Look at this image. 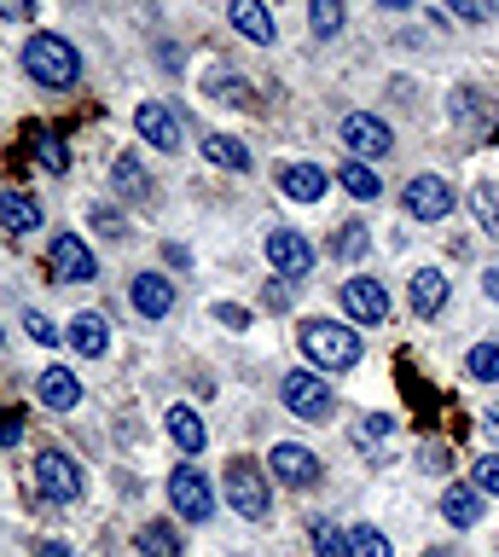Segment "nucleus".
Masks as SVG:
<instances>
[{
	"instance_id": "obj_1",
	"label": "nucleus",
	"mask_w": 499,
	"mask_h": 557,
	"mask_svg": "<svg viewBox=\"0 0 499 557\" xmlns=\"http://www.w3.org/2000/svg\"><path fill=\"white\" fill-rule=\"evenodd\" d=\"M24 70H29V82H41V87H76L82 82V52L64 41V35H47V29H36L24 41Z\"/></svg>"
},
{
	"instance_id": "obj_2",
	"label": "nucleus",
	"mask_w": 499,
	"mask_h": 557,
	"mask_svg": "<svg viewBox=\"0 0 499 557\" xmlns=\"http://www.w3.org/2000/svg\"><path fill=\"white\" fill-rule=\"evenodd\" d=\"M302 355L325 366V372H349V366H360V331L354 325H337V320H302Z\"/></svg>"
},
{
	"instance_id": "obj_3",
	"label": "nucleus",
	"mask_w": 499,
	"mask_h": 557,
	"mask_svg": "<svg viewBox=\"0 0 499 557\" xmlns=\"http://www.w3.org/2000/svg\"><path fill=\"white\" fill-rule=\"evenodd\" d=\"M227 505L245 522H262L273 511V487H267V470L250 465V459H233L227 465Z\"/></svg>"
},
{
	"instance_id": "obj_4",
	"label": "nucleus",
	"mask_w": 499,
	"mask_h": 557,
	"mask_svg": "<svg viewBox=\"0 0 499 557\" xmlns=\"http://www.w3.org/2000/svg\"><path fill=\"white\" fill-rule=\"evenodd\" d=\"M36 487H41V499H53V505H76L88 482H82V465L71 459V453L47 447L36 459Z\"/></svg>"
},
{
	"instance_id": "obj_5",
	"label": "nucleus",
	"mask_w": 499,
	"mask_h": 557,
	"mask_svg": "<svg viewBox=\"0 0 499 557\" xmlns=\"http://www.w3.org/2000/svg\"><path fill=\"white\" fill-rule=\"evenodd\" d=\"M279 400L297 418H308V424H332V412H337V400H332V389L314 377V372H285V383H279Z\"/></svg>"
},
{
	"instance_id": "obj_6",
	"label": "nucleus",
	"mask_w": 499,
	"mask_h": 557,
	"mask_svg": "<svg viewBox=\"0 0 499 557\" xmlns=\"http://www.w3.org/2000/svg\"><path fill=\"white\" fill-rule=\"evenodd\" d=\"M169 505H175L186 522H210V511H215L210 476H203L198 465H175V476H169Z\"/></svg>"
},
{
	"instance_id": "obj_7",
	"label": "nucleus",
	"mask_w": 499,
	"mask_h": 557,
	"mask_svg": "<svg viewBox=\"0 0 499 557\" xmlns=\"http://www.w3.org/2000/svg\"><path fill=\"white\" fill-rule=\"evenodd\" d=\"M389 146H395L389 122H377V116H366V111L342 116V151H349L354 163H372V157H389Z\"/></svg>"
},
{
	"instance_id": "obj_8",
	"label": "nucleus",
	"mask_w": 499,
	"mask_h": 557,
	"mask_svg": "<svg viewBox=\"0 0 499 557\" xmlns=\"http://www.w3.org/2000/svg\"><path fill=\"white\" fill-rule=\"evenodd\" d=\"M342 313H349L354 325H384L389 320V290L377 285V278H342Z\"/></svg>"
},
{
	"instance_id": "obj_9",
	"label": "nucleus",
	"mask_w": 499,
	"mask_h": 557,
	"mask_svg": "<svg viewBox=\"0 0 499 557\" xmlns=\"http://www.w3.org/2000/svg\"><path fill=\"white\" fill-rule=\"evenodd\" d=\"M407 215L412 221H447L453 215V186L441 181V174H419V181H407Z\"/></svg>"
},
{
	"instance_id": "obj_10",
	"label": "nucleus",
	"mask_w": 499,
	"mask_h": 557,
	"mask_svg": "<svg viewBox=\"0 0 499 557\" xmlns=\"http://www.w3.org/2000/svg\"><path fill=\"white\" fill-rule=\"evenodd\" d=\"M267 261L285 278H297V285H302V278L314 273V244H308L302 233H290V226H273V233H267Z\"/></svg>"
},
{
	"instance_id": "obj_11",
	"label": "nucleus",
	"mask_w": 499,
	"mask_h": 557,
	"mask_svg": "<svg viewBox=\"0 0 499 557\" xmlns=\"http://www.w3.org/2000/svg\"><path fill=\"white\" fill-rule=\"evenodd\" d=\"M273 482H285V487H314L320 482V459H314V447H297V442H279L273 447Z\"/></svg>"
},
{
	"instance_id": "obj_12",
	"label": "nucleus",
	"mask_w": 499,
	"mask_h": 557,
	"mask_svg": "<svg viewBox=\"0 0 499 557\" xmlns=\"http://www.w3.org/2000/svg\"><path fill=\"white\" fill-rule=\"evenodd\" d=\"M134 128H140L146 146H158V151H180V116L169 111L163 99H146L140 111H134Z\"/></svg>"
},
{
	"instance_id": "obj_13",
	"label": "nucleus",
	"mask_w": 499,
	"mask_h": 557,
	"mask_svg": "<svg viewBox=\"0 0 499 557\" xmlns=\"http://www.w3.org/2000/svg\"><path fill=\"white\" fill-rule=\"evenodd\" d=\"M53 268L71 278V285H88V278L99 273V261H93V250H88L76 233H59V238H53Z\"/></svg>"
},
{
	"instance_id": "obj_14",
	"label": "nucleus",
	"mask_w": 499,
	"mask_h": 557,
	"mask_svg": "<svg viewBox=\"0 0 499 557\" xmlns=\"http://www.w3.org/2000/svg\"><path fill=\"white\" fill-rule=\"evenodd\" d=\"M325 186H332V181H325L320 163H285L279 169V191H285L290 203H320Z\"/></svg>"
},
{
	"instance_id": "obj_15",
	"label": "nucleus",
	"mask_w": 499,
	"mask_h": 557,
	"mask_svg": "<svg viewBox=\"0 0 499 557\" xmlns=\"http://www.w3.org/2000/svg\"><path fill=\"white\" fill-rule=\"evenodd\" d=\"M227 17L250 47H273V12L262 7V0H227Z\"/></svg>"
},
{
	"instance_id": "obj_16",
	"label": "nucleus",
	"mask_w": 499,
	"mask_h": 557,
	"mask_svg": "<svg viewBox=\"0 0 499 557\" xmlns=\"http://www.w3.org/2000/svg\"><path fill=\"white\" fill-rule=\"evenodd\" d=\"M447 273L441 268H419L412 273V313H419V320H436V313L447 308Z\"/></svg>"
},
{
	"instance_id": "obj_17",
	"label": "nucleus",
	"mask_w": 499,
	"mask_h": 557,
	"mask_svg": "<svg viewBox=\"0 0 499 557\" xmlns=\"http://www.w3.org/2000/svg\"><path fill=\"white\" fill-rule=\"evenodd\" d=\"M111 191L123 203H151V181H146V169H140V157H134V151H123L111 163Z\"/></svg>"
},
{
	"instance_id": "obj_18",
	"label": "nucleus",
	"mask_w": 499,
	"mask_h": 557,
	"mask_svg": "<svg viewBox=\"0 0 499 557\" xmlns=\"http://www.w3.org/2000/svg\"><path fill=\"white\" fill-rule=\"evenodd\" d=\"M134 308H140L146 313V320H163V313L169 308H175V285H169V278L163 273H140V278H134Z\"/></svg>"
},
{
	"instance_id": "obj_19",
	"label": "nucleus",
	"mask_w": 499,
	"mask_h": 557,
	"mask_svg": "<svg viewBox=\"0 0 499 557\" xmlns=\"http://www.w3.org/2000/svg\"><path fill=\"white\" fill-rule=\"evenodd\" d=\"M36 389H41V400H47L53 412H71L76 400H82V377L64 372V366H47V372L36 377Z\"/></svg>"
},
{
	"instance_id": "obj_20",
	"label": "nucleus",
	"mask_w": 499,
	"mask_h": 557,
	"mask_svg": "<svg viewBox=\"0 0 499 557\" xmlns=\"http://www.w3.org/2000/svg\"><path fill=\"white\" fill-rule=\"evenodd\" d=\"M71 343H76V355L99 360L111 348V320H105V313H76V320H71Z\"/></svg>"
},
{
	"instance_id": "obj_21",
	"label": "nucleus",
	"mask_w": 499,
	"mask_h": 557,
	"mask_svg": "<svg viewBox=\"0 0 499 557\" xmlns=\"http://www.w3.org/2000/svg\"><path fill=\"white\" fill-rule=\"evenodd\" d=\"M0 226H7V233H36L41 226V203L36 198H24V191H0Z\"/></svg>"
},
{
	"instance_id": "obj_22",
	"label": "nucleus",
	"mask_w": 499,
	"mask_h": 557,
	"mask_svg": "<svg viewBox=\"0 0 499 557\" xmlns=\"http://www.w3.org/2000/svg\"><path fill=\"white\" fill-rule=\"evenodd\" d=\"M163 424H169V435H175V447H186V453H203V442H210V430H203V418L192 407H169Z\"/></svg>"
},
{
	"instance_id": "obj_23",
	"label": "nucleus",
	"mask_w": 499,
	"mask_h": 557,
	"mask_svg": "<svg viewBox=\"0 0 499 557\" xmlns=\"http://www.w3.org/2000/svg\"><path fill=\"white\" fill-rule=\"evenodd\" d=\"M441 517H447V522H453V529H471V522L482 517V494H476V487H471V482H459V487H447V494H441Z\"/></svg>"
},
{
	"instance_id": "obj_24",
	"label": "nucleus",
	"mask_w": 499,
	"mask_h": 557,
	"mask_svg": "<svg viewBox=\"0 0 499 557\" xmlns=\"http://www.w3.org/2000/svg\"><path fill=\"white\" fill-rule=\"evenodd\" d=\"M203 157H210L215 169H238V174L250 169V146L233 134H203Z\"/></svg>"
},
{
	"instance_id": "obj_25",
	"label": "nucleus",
	"mask_w": 499,
	"mask_h": 557,
	"mask_svg": "<svg viewBox=\"0 0 499 557\" xmlns=\"http://www.w3.org/2000/svg\"><path fill=\"white\" fill-rule=\"evenodd\" d=\"M384 442H395V418H384V412H366L354 424V447L366 453V459H377L384 453Z\"/></svg>"
},
{
	"instance_id": "obj_26",
	"label": "nucleus",
	"mask_w": 499,
	"mask_h": 557,
	"mask_svg": "<svg viewBox=\"0 0 499 557\" xmlns=\"http://www.w3.org/2000/svg\"><path fill=\"white\" fill-rule=\"evenodd\" d=\"M471 215L488 238H499V181H476L471 186Z\"/></svg>"
},
{
	"instance_id": "obj_27",
	"label": "nucleus",
	"mask_w": 499,
	"mask_h": 557,
	"mask_svg": "<svg viewBox=\"0 0 499 557\" xmlns=\"http://www.w3.org/2000/svg\"><path fill=\"white\" fill-rule=\"evenodd\" d=\"M366 244H372V238H366V221H342L325 250H332L337 261H360V256H366Z\"/></svg>"
},
{
	"instance_id": "obj_28",
	"label": "nucleus",
	"mask_w": 499,
	"mask_h": 557,
	"mask_svg": "<svg viewBox=\"0 0 499 557\" xmlns=\"http://www.w3.org/2000/svg\"><path fill=\"white\" fill-rule=\"evenodd\" d=\"M140 552L146 557H180V529H175V522H146V529H140Z\"/></svg>"
},
{
	"instance_id": "obj_29",
	"label": "nucleus",
	"mask_w": 499,
	"mask_h": 557,
	"mask_svg": "<svg viewBox=\"0 0 499 557\" xmlns=\"http://www.w3.org/2000/svg\"><path fill=\"white\" fill-rule=\"evenodd\" d=\"M29 139H36V157H41V169H47V174H71V146H64L53 128H36Z\"/></svg>"
},
{
	"instance_id": "obj_30",
	"label": "nucleus",
	"mask_w": 499,
	"mask_h": 557,
	"mask_svg": "<svg viewBox=\"0 0 499 557\" xmlns=\"http://www.w3.org/2000/svg\"><path fill=\"white\" fill-rule=\"evenodd\" d=\"M308 29H314L320 41L342 35V0H308Z\"/></svg>"
},
{
	"instance_id": "obj_31",
	"label": "nucleus",
	"mask_w": 499,
	"mask_h": 557,
	"mask_svg": "<svg viewBox=\"0 0 499 557\" xmlns=\"http://www.w3.org/2000/svg\"><path fill=\"white\" fill-rule=\"evenodd\" d=\"M349 557H395L389 534L372 529V522H360V529H349Z\"/></svg>"
},
{
	"instance_id": "obj_32",
	"label": "nucleus",
	"mask_w": 499,
	"mask_h": 557,
	"mask_svg": "<svg viewBox=\"0 0 499 557\" xmlns=\"http://www.w3.org/2000/svg\"><path fill=\"white\" fill-rule=\"evenodd\" d=\"M308 534H314V552L320 557H349V534H342L332 517H314V522H308Z\"/></svg>"
},
{
	"instance_id": "obj_33",
	"label": "nucleus",
	"mask_w": 499,
	"mask_h": 557,
	"mask_svg": "<svg viewBox=\"0 0 499 557\" xmlns=\"http://www.w3.org/2000/svg\"><path fill=\"white\" fill-rule=\"evenodd\" d=\"M342 191H349V198H360V203H372L377 191H384V181H377L366 163H342Z\"/></svg>"
},
{
	"instance_id": "obj_34",
	"label": "nucleus",
	"mask_w": 499,
	"mask_h": 557,
	"mask_svg": "<svg viewBox=\"0 0 499 557\" xmlns=\"http://www.w3.org/2000/svg\"><path fill=\"white\" fill-rule=\"evenodd\" d=\"M464 372L476 383H499V343H476L471 355H464Z\"/></svg>"
},
{
	"instance_id": "obj_35",
	"label": "nucleus",
	"mask_w": 499,
	"mask_h": 557,
	"mask_svg": "<svg viewBox=\"0 0 499 557\" xmlns=\"http://www.w3.org/2000/svg\"><path fill=\"white\" fill-rule=\"evenodd\" d=\"M210 94H215L221 104H250V82H238V76H215V82H210Z\"/></svg>"
},
{
	"instance_id": "obj_36",
	"label": "nucleus",
	"mask_w": 499,
	"mask_h": 557,
	"mask_svg": "<svg viewBox=\"0 0 499 557\" xmlns=\"http://www.w3.org/2000/svg\"><path fill=\"white\" fill-rule=\"evenodd\" d=\"M447 12L459 17V24H488V12H494V0H447Z\"/></svg>"
},
{
	"instance_id": "obj_37",
	"label": "nucleus",
	"mask_w": 499,
	"mask_h": 557,
	"mask_svg": "<svg viewBox=\"0 0 499 557\" xmlns=\"http://www.w3.org/2000/svg\"><path fill=\"white\" fill-rule=\"evenodd\" d=\"M471 487H476V494H494V499H499V459H476Z\"/></svg>"
},
{
	"instance_id": "obj_38",
	"label": "nucleus",
	"mask_w": 499,
	"mask_h": 557,
	"mask_svg": "<svg viewBox=\"0 0 499 557\" xmlns=\"http://www.w3.org/2000/svg\"><path fill=\"white\" fill-rule=\"evenodd\" d=\"M24 325H29V337H36V343H47V348L59 343V325L47 320V313H36V308H29V313H24Z\"/></svg>"
},
{
	"instance_id": "obj_39",
	"label": "nucleus",
	"mask_w": 499,
	"mask_h": 557,
	"mask_svg": "<svg viewBox=\"0 0 499 557\" xmlns=\"http://www.w3.org/2000/svg\"><path fill=\"white\" fill-rule=\"evenodd\" d=\"M210 313H215V320L227 325V331H250V308H238V302H215Z\"/></svg>"
},
{
	"instance_id": "obj_40",
	"label": "nucleus",
	"mask_w": 499,
	"mask_h": 557,
	"mask_svg": "<svg viewBox=\"0 0 499 557\" xmlns=\"http://www.w3.org/2000/svg\"><path fill=\"white\" fill-rule=\"evenodd\" d=\"M93 226H99V233H105V238H128V221L116 215V209H105V203L93 209Z\"/></svg>"
},
{
	"instance_id": "obj_41",
	"label": "nucleus",
	"mask_w": 499,
	"mask_h": 557,
	"mask_svg": "<svg viewBox=\"0 0 499 557\" xmlns=\"http://www.w3.org/2000/svg\"><path fill=\"white\" fill-rule=\"evenodd\" d=\"M36 7H41V0H0V17H7V24H29Z\"/></svg>"
},
{
	"instance_id": "obj_42",
	"label": "nucleus",
	"mask_w": 499,
	"mask_h": 557,
	"mask_svg": "<svg viewBox=\"0 0 499 557\" xmlns=\"http://www.w3.org/2000/svg\"><path fill=\"white\" fill-rule=\"evenodd\" d=\"M24 442V418L18 412H0V447H18Z\"/></svg>"
},
{
	"instance_id": "obj_43",
	"label": "nucleus",
	"mask_w": 499,
	"mask_h": 557,
	"mask_svg": "<svg viewBox=\"0 0 499 557\" xmlns=\"http://www.w3.org/2000/svg\"><path fill=\"white\" fill-rule=\"evenodd\" d=\"M419 459H424V470H447V459H453V453H447L441 442H424V453H419Z\"/></svg>"
},
{
	"instance_id": "obj_44",
	"label": "nucleus",
	"mask_w": 499,
	"mask_h": 557,
	"mask_svg": "<svg viewBox=\"0 0 499 557\" xmlns=\"http://www.w3.org/2000/svg\"><path fill=\"white\" fill-rule=\"evenodd\" d=\"M36 557H76L64 540H36Z\"/></svg>"
},
{
	"instance_id": "obj_45",
	"label": "nucleus",
	"mask_w": 499,
	"mask_h": 557,
	"mask_svg": "<svg viewBox=\"0 0 499 557\" xmlns=\"http://www.w3.org/2000/svg\"><path fill=\"white\" fill-rule=\"evenodd\" d=\"M482 435H488V442L499 447V407H488V412H482Z\"/></svg>"
},
{
	"instance_id": "obj_46",
	"label": "nucleus",
	"mask_w": 499,
	"mask_h": 557,
	"mask_svg": "<svg viewBox=\"0 0 499 557\" xmlns=\"http://www.w3.org/2000/svg\"><path fill=\"white\" fill-rule=\"evenodd\" d=\"M290 285H297V278H285V285H273V290H267V302H273V308H285V302H290Z\"/></svg>"
},
{
	"instance_id": "obj_47",
	"label": "nucleus",
	"mask_w": 499,
	"mask_h": 557,
	"mask_svg": "<svg viewBox=\"0 0 499 557\" xmlns=\"http://www.w3.org/2000/svg\"><path fill=\"white\" fill-rule=\"evenodd\" d=\"M482 290H488L494 302H499V268H488V273H482Z\"/></svg>"
},
{
	"instance_id": "obj_48",
	"label": "nucleus",
	"mask_w": 499,
	"mask_h": 557,
	"mask_svg": "<svg viewBox=\"0 0 499 557\" xmlns=\"http://www.w3.org/2000/svg\"><path fill=\"white\" fill-rule=\"evenodd\" d=\"M384 7H389V12H407V7H412V0H384Z\"/></svg>"
},
{
	"instance_id": "obj_49",
	"label": "nucleus",
	"mask_w": 499,
	"mask_h": 557,
	"mask_svg": "<svg viewBox=\"0 0 499 557\" xmlns=\"http://www.w3.org/2000/svg\"><path fill=\"white\" fill-rule=\"evenodd\" d=\"M0 343H7V337H0Z\"/></svg>"
}]
</instances>
